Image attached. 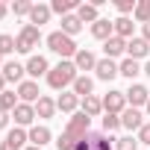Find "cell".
I'll return each instance as SVG.
<instances>
[{"label":"cell","mask_w":150,"mask_h":150,"mask_svg":"<svg viewBox=\"0 0 150 150\" xmlns=\"http://www.w3.org/2000/svg\"><path fill=\"white\" fill-rule=\"evenodd\" d=\"M88 124H91V118L86 115V112H74V118L68 121V127H65V132L59 135V141H56V147L59 150H74L91 129H88Z\"/></svg>","instance_id":"1"},{"label":"cell","mask_w":150,"mask_h":150,"mask_svg":"<svg viewBox=\"0 0 150 150\" xmlns=\"http://www.w3.org/2000/svg\"><path fill=\"white\" fill-rule=\"evenodd\" d=\"M77 77H80V74H77L74 59H62L59 65L50 68V74H47V86H50L53 91H65L68 86H74V80H77Z\"/></svg>","instance_id":"2"},{"label":"cell","mask_w":150,"mask_h":150,"mask_svg":"<svg viewBox=\"0 0 150 150\" xmlns=\"http://www.w3.org/2000/svg\"><path fill=\"white\" fill-rule=\"evenodd\" d=\"M47 47H50L56 56H62V59H74V56L80 53L77 41H74L71 35H65L62 30H56V33H50V35H47Z\"/></svg>","instance_id":"3"},{"label":"cell","mask_w":150,"mask_h":150,"mask_svg":"<svg viewBox=\"0 0 150 150\" xmlns=\"http://www.w3.org/2000/svg\"><path fill=\"white\" fill-rule=\"evenodd\" d=\"M38 41H41V30L33 27V24H24L18 38H15V50L18 53H33V47H38Z\"/></svg>","instance_id":"4"},{"label":"cell","mask_w":150,"mask_h":150,"mask_svg":"<svg viewBox=\"0 0 150 150\" xmlns=\"http://www.w3.org/2000/svg\"><path fill=\"white\" fill-rule=\"evenodd\" d=\"M24 141H30V132H24L21 127H15V129H9L6 132V138L0 141V150H27L24 147Z\"/></svg>","instance_id":"5"},{"label":"cell","mask_w":150,"mask_h":150,"mask_svg":"<svg viewBox=\"0 0 150 150\" xmlns=\"http://www.w3.org/2000/svg\"><path fill=\"white\" fill-rule=\"evenodd\" d=\"M127 94V103L132 106V109H138V106H147L150 103V91H147V86H141V83H132L129 86V91H124Z\"/></svg>","instance_id":"6"},{"label":"cell","mask_w":150,"mask_h":150,"mask_svg":"<svg viewBox=\"0 0 150 150\" xmlns=\"http://www.w3.org/2000/svg\"><path fill=\"white\" fill-rule=\"evenodd\" d=\"M38 97H41V91H38V83H35V80H24V83L18 86V100H21V103L35 106Z\"/></svg>","instance_id":"7"},{"label":"cell","mask_w":150,"mask_h":150,"mask_svg":"<svg viewBox=\"0 0 150 150\" xmlns=\"http://www.w3.org/2000/svg\"><path fill=\"white\" fill-rule=\"evenodd\" d=\"M124 109H127V94H124V91H115V88H112V91H109V94L103 97V112L121 115Z\"/></svg>","instance_id":"8"},{"label":"cell","mask_w":150,"mask_h":150,"mask_svg":"<svg viewBox=\"0 0 150 150\" xmlns=\"http://www.w3.org/2000/svg\"><path fill=\"white\" fill-rule=\"evenodd\" d=\"M0 74H3L6 83H18V86H21V83H24V74H27V65H21V62L12 59V62L3 65V71H0Z\"/></svg>","instance_id":"9"},{"label":"cell","mask_w":150,"mask_h":150,"mask_svg":"<svg viewBox=\"0 0 150 150\" xmlns=\"http://www.w3.org/2000/svg\"><path fill=\"white\" fill-rule=\"evenodd\" d=\"M97 80H103V83H109V80H115L118 74H121V65H115V59H97Z\"/></svg>","instance_id":"10"},{"label":"cell","mask_w":150,"mask_h":150,"mask_svg":"<svg viewBox=\"0 0 150 150\" xmlns=\"http://www.w3.org/2000/svg\"><path fill=\"white\" fill-rule=\"evenodd\" d=\"M27 74H30L33 80L47 77V74H50V62H47L44 56H30V59H27Z\"/></svg>","instance_id":"11"},{"label":"cell","mask_w":150,"mask_h":150,"mask_svg":"<svg viewBox=\"0 0 150 150\" xmlns=\"http://www.w3.org/2000/svg\"><path fill=\"white\" fill-rule=\"evenodd\" d=\"M12 118H15L18 127H30V124L35 121V106H30V103H18L15 112H12Z\"/></svg>","instance_id":"12"},{"label":"cell","mask_w":150,"mask_h":150,"mask_svg":"<svg viewBox=\"0 0 150 150\" xmlns=\"http://www.w3.org/2000/svg\"><path fill=\"white\" fill-rule=\"evenodd\" d=\"M141 118H144V115H141L138 109H132V106H129V109H124V112H121V127H127L129 132H132V129L138 132V129L144 127V121H141Z\"/></svg>","instance_id":"13"},{"label":"cell","mask_w":150,"mask_h":150,"mask_svg":"<svg viewBox=\"0 0 150 150\" xmlns=\"http://www.w3.org/2000/svg\"><path fill=\"white\" fill-rule=\"evenodd\" d=\"M91 35H94L97 41H109V38L115 35V24H112V21H106V18H100V21H94V24H91Z\"/></svg>","instance_id":"14"},{"label":"cell","mask_w":150,"mask_h":150,"mask_svg":"<svg viewBox=\"0 0 150 150\" xmlns=\"http://www.w3.org/2000/svg\"><path fill=\"white\" fill-rule=\"evenodd\" d=\"M147 53H150V44H147L144 38H129V41H127V56H129V59L138 62V59H144Z\"/></svg>","instance_id":"15"},{"label":"cell","mask_w":150,"mask_h":150,"mask_svg":"<svg viewBox=\"0 0 150 150\" xmlns=\"http://www.w3.org/2000/svg\"><path fill=\"white\" fill-rule=\"evenodd\" d=\"M71 88H74V94H77L80 100H83V97H91V91H94V80H91V77H86V74H80V77L74 80V86H71Z\"/></svg>","instance_id":"16"},{"label":"cell","mask_w":150,"mask_h":150,"mask_svg":"<svg viewBox=\"0 0 150 150\" xmlns=\"http://www.w3.org/2000/svg\"><path fill=\"white\" fill-rule=\"evenodd\" d=\"M77 106H80V97L74 94V91H62V94L56 97V109H59V112H71V115H74Z\"/></svg>","instance_id":"17"},{"label":"cell","mask_w":150,"mask_h":150,"mask_svg":"<svg viewBox=\"0 0 150 150\" xmlns=\"http://www.w3.org/2000/svg\"><path fill=\"white\" fill-rule=\"evenodd\" d=\"M74 65H77V71H94V68H97V56L83 47L77 56H74Z\"/></svg>","instance_id":"18"},{"label":"cell","mask_w":150,"mask_h":150,"mask_svg":"<svg viewBox=\"0 0 150 150\" xmlns=\"http://www.w3.org/2000/svg\"><path fill=\"white\" fill-rule=\"evenodd\" d=\"M50 6H44V3H33V12H30V24L33 27H38L41 30V24H47L50 21Z\"/></svg>","instance_id":"19"},{"label":"cell","mask_w":150,"mask_h":150,"mask_svg":"<svg viewBox=\"0 0 150 150\" xmlns=\"http://www.w3.org/2000/svg\"><path fill=\"white\" fill-rule=\"evenodd\" d=\"M56 115V100L53 97H47V94H41L38 97V103H35V118H53Z\"/></svg>","instance_id":"20"},{"label":"cell","mask_w":150,"mask_h":150,"mask_svg":"<svg viewBox=\"0 0 150 150\" xmlns=\"http://www.w3.org/2000/svg\"><path fill=\"white\" fill-rule=\"evenodd\" d=\"M80 112H86L88 118H97V115L103 112V100L94 97V94H91V97H83V100H80Z\"/></svg>","instance_id":"21"},{"label":"cell","mask_w":150,"mask_h":150,"mask_svg":"<svg viewBox=\"0 0 150 150\" xmlns=\"http://www.w3.org/2000/svg\"><path fill=\"white\" fill-rule=\"evenodd\" d=\"M103 50H106V59H115V56L127 53V41H124V38H118V35H112L109 41H103Z\"/></svg>","instance_id":"22"},{"label":"cell","mask_w":150,"mask_h":150,"mask_svg":"<svg viewBox=\"0 0 150 150\" xmlns=\"http://www.w3.org/2000/svg\"><path fill=\"white\" fill-rule=\"evenodd\" d=\"M77 18H80L83 24H94V21H100L94 3H80V6H77Z\"/></svg>","instance_id":"23"},{"label":"cell","mask_w":150,"mask_h":150,"mask_svg":"<svg viewBox=\"0 0 150 150\" xmlns=\"http://www.w3.org/2000/svg\"><path fill=\"white\" fill-rule=\"evenodd\" d=\"M112 24H115V35H118V38H124V41L135 38V35H132V27H135L132 18H118V21H112Z\"/></svg>","instance_id":"24"},{"label":"cell","mask_w":150,"mask_h":150,"mask_svg":"<svg viewBox=\"0 0 150 150\" xmlns=\"http://www.w3.org/2000/svg\"><path fill=\"white\" fill-rule=\"evenodd\" d=\"M50 138H53V132H50V129H47L44 124H41V127H33V129H30V141H33L35 147H44V144H47Z\"/></svg>","instance_id":"25"},{"label":"cell","mask_w":150,"mask_h":150,"mask_svg":"<svg viewBox=\"0 0 150 150\" xmlns=\"http://www.w3.org/2000/svg\"><path fill=\"white\" fill-rule=\"evenodd\" d=\"M80 30H83V21L77 18V12H74V15H65V18H62V33H65V35H71V38H74V35H77Z\"/></svg>","instance_id":"26"},{"label":"cell","mask_w":150,"mask_h":150,"mask_svg":"<svg viewBox=\"0 0 150 150\" xmlns=\"http://www.w3.org/2000/svg\"><path fill=\"white\" fill-rule=\"evenodd\" d=\"M80 3H74V0H53L50 3V12H56V15H74V9H77Z\"/></svg>","instance_id":"27"},{"label":"cell","mask_w":150,"mask_h":150,"mask_svg":"<svg viewBox=\"0 0 150 150\" xmlns=\"http://www.w3.org/2000/svg\"><path fill=\"white\" fill-rule=\"evenodd\" d=\"M141 71H144V68H141V65H138L135 59H129V56H127V59L121 62V74H124L127 80H135L138 74H141Z\"/></svg>","instance_id":"28"},{"label":"cell","mask_w":150,"mask_h":150,"mask_svg":"<svg viewBox=\"0 0 150 150\" xmlns=\"http://www.w3.org/2000/svg\"><path fill=\"white\" fill-rule=\"evenodd\" d=\"M132 18H135L138 24H150V0H138V3H135V12H132Z\"/></svg>","instance_id":"29"},{"label":"cell","mask_w":150,"mask_h":150,"mask_svg":"<svg viewBox=\"0 0 150 150\" xmlns=\"http://www.w3.org/2000/svg\"><path fill=\"white\" fill-rule=\"evenodd\" d=\"M18 103H21L18 91H3V94H0V109H3V112H15Z\"/></svg>","instance_id":"30"},{"label":"cell","mask_w":150,"mask_h":150,"mask_svg":"<svg viewBox=\"0 0 150 150\" xmlns=\"http://www.w3.org/2000/svg\"><path fill=\"white\" fill-rule=\"evenodd\" d=\"M118 127H121V115L106 112V115H103V132H115Z\"/></svg>","instance_id":"31"},{"label":"cell","mask_w":150,"mask_h":150,"mask_svg":"<svg viewBox=\"0 0 150 150\" xmlns=\"http://www.w3.org/2000/svg\"><path fill=\"white\" fill-rule=\"evenodd\" d=\"M115 150H138V138H132V135L115 138Z\"/></svg>","instance_id":"32"},{"label":"cell","mask_w":150,"mask_h":150,"mask_svg":"<svg viewBox=\"0 0 150 150\" xmlns=\"http://www.w3.org/2000/svg\"><path fill=\"white\" fill-rule=\"evenodd\" d=\"M9 53H15V38L12 35H0V56H9Z\"/></svg>","instance_id":"33"},{"label":"cell","mask_w":150,"mask_h":150,"mask_svg":"<svg viewBox=\"0 0 150 150\" xmlns=\"http://www.w3.org/2000/svg\"><path fill=\"white\" fill-rule=\"evenodd\" d=\"M30 12H33V3H30V0H15V3H12V15H27V18H30Z\"/></svg>","instance_id":"34"},{"label":"cell","mask_w":150,"mask_h":150,"mask_svg":"<svg viewBox=\"0 0 150 150\" xmlns=\"http://www.w3.org/2000/svg\"><path fill=\"white\" fill-rule=\"evenodd\" d=\"M115 9L121 12V18H127L129 12H135V0H115Z\"/></svg>","instance_id":"35"},{"label":"cell","mask_w":150,"mask_h":150,"mask_svg":"<svg viewBox=\"0 0 150 150\" xmlns=\"http://www.w3.org/2000/svg\"><path fill=\"white\" fill-rule=\"evenodd\" d=\"M138 144H150V124H144L138 129Z\"/></svg>","instance_id":"36"},{"label":"cell","mask_w":150,"mask_h":150,"mask_svg":"<svg viewBox=\"0 0 150 150\" xmlns=\"http://www.w3.org/2000/svg\"><path fill=\"white\" fill-rule=\"evenodd\" d=\"M6 127H9V112L0 109V129H6Z\"/></svg>","instance_id":"37"},{"label":"cell","mask_w":150,"mask_h":150,"mask_svg":"<svg viewBox=\"0 0 150 150\" xmlns=\"http://www.w3.org/2000/svg\"><path fill=\"white\" fill-rule=\"evenodd\" d=\"M141 38L150 44V24H144V30H141Z\"/></svg>","instance_id":"38"},{"label":"cell","mask_w":150,"mask_h":150,"mask_svg":"<svg viewBox=\"0 0 150 150\" xmlns=\"http://www.w3.org/2000/svg\"><path fill=\"white\" fill-rule=\"evenodd\" d=\"M6 12H9V6L3 3V0H0V18H6Z\"/></svg>","instance_id":"39"},{"label":"cell","mask_w":150,"mask_h":150,"mask_svg":"<svg viewBox=\"0 0 150 150\" xmlns=\"http://www.w3.org/2000/svg\"><path fill=\"white\" fill-rule=\"evenodd\" d=\"M6 91V80H3V74H0V94Z\"/></svg>","instance_id":"40"},{"label":"cell","mask_w":150,"mask_h":150,"mask_svg":"<svg viewBox=\"0 0 150 150\" xmlns=\"http://www.w3.org/2000/svg\"><path fill=\"white\" fill-rule=\"evenodd\" d=\"M144 74H147V77H150V62H147V65H144Z\"/></svg>","instance_id":"41"},{"label":"cell","mask_w":150,"mask_h":150,"mask_svg":"<svg viewBox=\"0 0 150 150\" xmlns=\"http://www.w3.org/2000/svg\"><path fill=\"white\" fill-rule=\"evenodd\" d=\"M27 150H41V147H35V144H30V147H27Z\"/></svg>","instance_id":"42"},{"label":"cell","mask_w":150,"mask_h":150,"mask_svg":"<svg viewBox=\"0 0 150 150\" xmlns=\"http://www.w3.org/2000/svg\"><path fill=\"white\" fill-rule=\"evenodd\" d=\"M3 65H6V62H3V56H0V71H3Z\"/></svg>","instance_id":"43"},{"label":"cell","mask_w":150,"mask_h":150,"mask_svg":"<svg viewBox=\"0 0 150 150\" xmlns=\"http://www.w3.org/2000/svg\"><path fill=\"white\" fill-rule=\"evenodd\" d=\"M147 115H150V103H147Z\"/></svg>","instance_id":"44"}]
</instances>
